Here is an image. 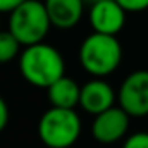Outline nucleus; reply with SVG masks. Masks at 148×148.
I'll list each match as a JSON object with an SVG mask.
<instances>
[{
    "mask_svg": "<svg viewBox=\"0 0 148 148\" xmlns=\"http://www.w3.org/2000/svg\"><path fill=\"white\" fill-rule=\"evenodd\" d=\"M124 9L126 12H141L148 9V0H117Z\"/></svg>",
    "mask_w": 148,
    "mask_h": 148,
    "instance_id": "ddd939ff",
    "label": "nucleus"
},
{
    "mask_svg": "<svg viewBox=\"0 0 148 148\" xmlns=\"http://www.w3.org/2000/svg\"><path fill=\"white\" fill-rule=\"evenodd\" d=\"M45 148H47V147H45Z\"/></svg>",
    "mask_w": 148,
    "mask_h": 148,
    "instance_id": "a211bd4d",
    "label": "nucleus"
},
{
    "mask_svg": "<svg viewBox=\"0 0 148 148\" xmlns=\"http://www.w3.org/2000/svg\"><path fill=\"white\" fill-rule=\"evenodd\" d=\"M84 0H45L52 26L60 29L74 28L83 16Z\"/></svg>",
    "mask_w": 148,
    "mask_h": 148,
    "instance_id": "1a4fd4ad",
    "label": "nucleus"
},
{
    "mask_svg": "<svg viewBox=\"0 0 148 148\" xmlns=\"http://www.w3.org/2000/svg\"><path fill=\"white\" fill-rule=\"evenodd\" d=\"M84 2H88V3H95V2H100V0H84Z\"/></svg>",
    "mask_w": 148,
    "mask_h": 148,
    "instance_id": "dca6fc26",
    "label": "nucleus"
},
{
    "mask_svg": "<svg viewBox=\"0 0 148 148\" xmlns=\"http://www.w3.org/2000/svg\"><path fill=\"white\" fill-rule=\"evenodd\" d=\"M81 134V119L74 109L50 107L38 122V136L47 148H69Z\"/></svg>",
    "mask_w": 148,
    "mask_h": 148,
    "instance_id": "7ed1b4c3",
    "label": "nucleus"
},
{
    "mask_svg": "<svg viewBox=\"0 0 148 148\" xmlns=\"http://www.w3.org/2000/svg\"><path fill=\"white\" fill-rule=\"evenodd\" d=\"M24 0H0V12H12Z\"/></svg>",
    "mask_w": 148,
    "mask_h": 148,
    "instance_id": "2eb2a0df",
    "label": "nucleus"
},
{
    "mask_svg": "<svg viewBox=\"0 0 148 148\" xmlns=\"http://www.w3.org/2000/svg\"><path fill=\"white\" fill-rule=\"evenodd\" d=\"M91 28L98 33L117 35L126 23V9L117 0H100L90 9Z\"/></svg>",
    "mask_w": 148,
    "mask_h": 148,
    "instance_id": "0eeeda50",
    "label": "nucleus"
},
{
    "mask_svg": "<svg viewBox=\"0 0 148 148\" xmlns=\"http://www.w3.org/2000/svg\"><path fill=\"white\" fill-rule=\"evenodd\" d=\"M129 114L119 107H109L107 110L95 115V121L91 124V134L98 143L110 145L119 141L129 127Z\"/></svg>",
    "mask_w": 148,
    "mask_h": 148,
    "instance_id": "423d86ee",
    "label": "nucleus"
},
{
    "mask_svg": "<svg viewBox=\"0 0 148 148\" xmlns=\"http://www.w3.org/2000/svg\"><path fill=\"white\" fill-rule=\"evenodd\" d=\"M47 95H48V100L53 107L74 109L79 103L81 86H77V83L74 79L62 76L47 88Z\"/></svg>",
    "mask_w": 148,
    "mask_h": 148,
    "instance_id": "9d476101",
    "label": "nucleus"
},
{
    "mask_svg": "<svg viewBox=\"0 0 148 148\" xmlns=\"http://www.w3.org/2000/svg\"><path fill=\"white\" fill-rule=\"evenodd\" d=\"M122 60V48L115 35L95 31L86 36L79 47V62L86 73L95 77L112 74Z\"/></svg>",
    "mask_w": 148,
    "mask_h": 148,
    "instance_id": "f03ea898",
    "label": "nucleus"
},
{
    "mask_svg": "<svg viewBox=\"0 0 148 148\" xmlns=\"http://www.w3.org/2000/svg\"><path fill=\"white\" fill-rule=\"evenodd\" d=\"M0 31H2V29H0Z\"/></svg>",
    "mask_w": 148,
    "mask_h": 148,
    "instance_id": "f3484780",
    "label": "nucleus"
},
{
    "mask_svg": "<svg viewBox=\"0 0 148 148\" xmlns=\"http://www.w3.org/2000/svg\"><path fill=\"white\" fill-rule=\"evenodd\" d=\"M50 26L52 21L48 17L45 2L24 0L19 7H16L10 12L9 31L24 47L43 41Z\"/></svg>",
    "mask_w": 148,
    "mask_h": 148,
    "instance_id": "20e7f679",
    "label": "nucleus"
},
{
    "mask_svg": "<svg viewBox=\"0 0 148 148\" xmlns=\"http://www.w3.org/2000/svg\"><path fill=\"white\" fill-rule=\"evenodd\" d=\"M119 105L131 117L148 115V71L131 73L119 88Z\"/></svg>",
    "mask_w": 148,
    "mask_h": 148,
    "instance_id": "39448f33",
    "label": "nucleus"
},
{
    "mask_svg": "<svg viewBox=\"0 0 148 148\" xmlns=\"http://www.w3.org/2000/svg\"><path fill=\"white\" fill-rule=\"evenodd\" d=\"M122 148H148V133H134L131 134Z\"/></svg>",
    "mask_w": 148,
    "mask_h": 148,
    "instance_id": "f8f14e48",
    "label": "nucleus"
},
{
    "mask_svg": "<svg viewBox=\"0 0 148 148\" xmlns=\"http://www.w3.org/2000/svg\"><path fill=\"white\" fill-rule=\"evenodd\" d=\"M114 90L112 86L103 81L102 77H95L81 86V97H79V105L83 110L88 114H100L107 110L109 107L114 105Z\"/></svg>",
    "mask_w": 148,
    "mask_h": 148,
    "instance_id": "6e6552de",
    "label": "nucleus"
},
{
    "mask_svg": "<svg viewBox=\"0 0 148 148\" xmlns=\"http://www.w3.org/2000/svg\"><path fill=\"white\" fill-rule=\"evenodd\" d=\"M19 69L23 77L40 88H48L53 81L64 76L66 64L60 52L43 41L28 45L19 57Z\"/></svg>",
    "mask_w": 148,
    "mask_h": 148,
    "instance_id": "f257e3e1",
    "label": "nucleus"
},
{
    "mask_svg": "<svg viewBox=\"0 0 148 148\" xmlns=\"http://www.w3.org/2000/svg\"><path fill=\"white\" fill-rule=\"evenodd\" d=\"M21 41L10 31H0V64H7L14 60L19 53Z\"/></svg>",
    "mask_w": 148,
    "mask_h": 148,
    "instance_id": "9b49d317",
    "label": "nucleus"
},
{
    "mask_svg": "<svg viewBox=\"0 0 148 148\" xmlns=\"http://www.w3.org/2000/svg\"><path fill=\"white\" fill-rule=\"evenodd\" d=\"M7 122H9V107H7L5 100L0 97V133L5 129Z\"/></svg>",
    "mask_w": 148,
    "mask_h": 148,
    "instance_id": "4468645a",
    "label": "nucleus"
}]
</instances>
